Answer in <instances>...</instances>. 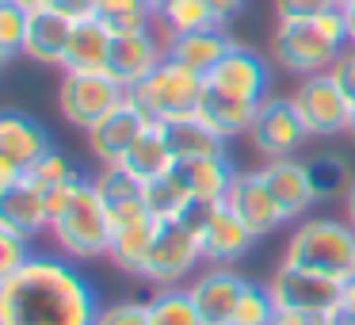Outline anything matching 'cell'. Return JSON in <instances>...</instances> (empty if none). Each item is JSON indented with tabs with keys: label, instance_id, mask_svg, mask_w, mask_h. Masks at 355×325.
<instances>
[{
	"label": "cell",
	"instance_id": "cell-1",
	"mask_svg": "<svg viewBox=\"0 0 355 325\" xmlns=\"http://www.w3.org/2000/svg\"><path fill=\"white\" fill-rule=\"evenodd\" d=\"M100 299L69 256H31L0 276V325H96Z\"/></svg>",
	"mask_w": 355,
	"mask_h": 325
},
{
	"label": "cell",
	"instance_id": "cell-2",
	"mask_svg": "<svg viewBox=\"0 0 355 325\" xmlns=\"http://www.w3.org/2000/svg\"><path fill=\"white\" fill-rule=\"evenodd\" d=\"M340 50H347L344 4L309 19H283L271 31V62L298 81L313 77V73H329Z\"/></svg>",
	"mask_w": 355,
	"mask_h": 325
},
{
	"label": "cell",
	"instance_id": "cell-3",
	"mask_svg": "<svg viewBox=\"0 0 355 325\" xmlns=\"http://www.w3.org/2000/svg\"><path fill=\"white\" fill-rule=\"evenodd\" d=\"M283 260L344 283L355 276V226L332 215H306L302 222H294L283 245Z\"/></svg>",
	"mask_w": 355,
	"mask_h": 325
},
{
	"label": "cell",
	"instance_id": "cell-4",
	"mask_svg": "<svg viewBox=\"0 0 355 325\" xmlns=\"http://www.w3.org/2000/svg\"><path fill=\"white\" fill-rule=\"evenodd\" d=\"M199 96H202V77L187 65L164 58L153 73H149L141 85L130 88V100L149 123H176V119H187L199 111Z\"/></svg>",
	"mask_w": 355,
	"mask_h": 325
},
{
	"label": "cell",
	"instance_id": "cell-5",
	"mask_svg": "<svg viewBox=\"0 0 355 325\" xmlns=\"http://www.w3.org/2000/svg\"><path fill=\"white\" fill-rule=\"evenodd\" d=\"M50 238H54V245L62 249V256H69V260H100V256H107L111 218H107V207H103L92 176L80 184L73 207L65 210L58 222H50Z\"/></svg>",
	"mask_w": 355,
	"mask_h": 325
},
{
	"label": "cell",
	"instance_id": "cell-6",
	"mask_svg": "<svg viewBox=\"0 0 355 325\" xmlns=\"http://www.w3.org/2000/svg\"><path fill=\"white\" fill-rule=\"evenodd\" d=\"M199 264H207L202 256V238L199 226L191 218H180V222H161L157 241L146 256V268L138 279H146L149 287H184V279H191L199 272Z\"/></svg>",
	"mask_w": 355,
	"mask_h": 325
},
{
	"label": "cell",
	"instance_id": "cell-7",
	"mask_svg": "<svg viewBox=\"0 0 355 325\" xmlns=\"http://www.w3.org/2000/svg\"><path fill=\"white\" fill-rule=\"evenodd\" d=\"M126 100V88L119 85L111 73H73L62 69V85H58V111L73 131H92L103 115Z\"/></svg>",
	"mask_w": 355,
	"mask_h": 325
},
{
	"label": "cell",
	"instance_id": "cell-8",
	"mask_svg": "<svg viewBox=\"0 0 355 325\" xmlns=\"http://www.w3.org/2000/svg\"><path fill=\"white\" fill-rule=\"evenodd\" d=\"M294 111L302 115L309 138H340V134H352V96L332 81V73H313V77H302L291 92Z\"/></svg>",
	"mask_w": 355,
	"mask_h": 325
},
{
	"label": "cell",
	"instance_id": "cell-9",
	"mask_svg": "<svg viewBox=\"0 0 355 325\" xmlns=\"http://www.w3.org/2000/svg\"><path fill=\"white\" fill-rule=\"evenodd\" d=\"M245 138L252 142V149L263 161H279V157H298L309 142V131H306V123H302V115L294 111L291 96L271 92L268 100L256 108V119H252Z\"/></svg>",
	"mask_w": 355,
	"mask_h": 325
},
{
	"label": "cell",
	"instance_id": "cell-10",
	"mask_svg": "<svg viewBox=\"0 0 355 325\" xmlns=\"http://www.w3.org/2000/svg\"><path fill=\"white\" fill-rule=\"evenodd\" d=\"M54 149L50 131L24 111L0 115V188L27 180V172Z\"/></svg>",
	"mask_w": 355,
	"mask_h": 325
},
{
	"label": "cell",
	"instance_id": "cell-11",
	"mask_svg": "<svg viewBox=\"0 0 355 325\" xmlns=\"http://www.w3.org/2000/svg\"><path fill=\"white\" fill-rule=\"evenodd\" d=\"M271 291L279 310H317V314H336L340 306V279L321 276V272L298 268L291 260H279L275 272L263 283Z\"/></svg>",
	"mask_w": 355,
	"mask_h": 325
},
{
	"label": "cell",
	"instance_id": "cell-12",
	"mask_svg": "<svg viewBox=\"0 0 355 325\" xmlns=\"http://www.w3.org/2000/svg\"><path fill=\"white\" fill-rule=\"evenodd\" d=\"M191 222L199 226L207 264H237L241 256L260 241L245 222H241L237 210L225 199L222 203H199V207L191 210Z\"/></svg>",
	"mask_w": 355,
	"mask_h": 325
},
{
	"label": "cell",
	"instance_id": "cell-13",
	"mask_svg": "<svg viewBox=\"0 0 355 325\" xmlns=\"http://www.w3.org/2000/svg\"><path fill=\"white\" fill-rule=\"evenodd\" d=\"M202 81H207L210 88H218V92H225V96H237V100H248V103H263L271 96V62L260 50H252V47L233 39L230 54H225Z\"/></svg>",
	"mask_w": 355,
	"mask_h": 325
},
{
	"label": "cell",
	"instance_id": "cell-14",
	"mask_svg": "<svg viewBox=\"0 0 355 325\" xmlns=\"http://www.w3.org/2000/svg\"><path fill=\"white\" fill-rule=\"evenodd\" d=\"M164 58H168V50H164V35L157 31V24L141 27V31H119L115 39H111L107 73L130 92V88L141 85Z\"/></svg>",
	"mask_w": 355,
	"mask_h": 325
},
{
	"label": "cell",
	"instance_id": "cell-15",
	"mask_svg": "<svg viewBox=\"0 0 355 325\" xmlns=\"http://www.w3.org/2000/svg\"><path fill=\"white\" fill-rule=\"evenodd\" d=\"M248 283L252 279H245L233 264H207L202 272L191 276L187 291H191V302L199 306L207 325H230L241 294L248 291Z\"/></svg>",
	"mask_w": 355,
	"mask_h": 325
},
{
	"label": "cell",
	"instance_id": "cell-16",
	"mask_svg": "<svg viewBox=\"0 0 355 325\" xmlns=\"http://www.w3.org/2000/svg\"><path fill=\"white\" fill-rule=\"evenodd\" d=\"M225 203L237 210V218L256 233V238H268V233L279 230V226L291 222V218H286V210L279 207V199L271 195V188L263 184L260 169H248V172L237 169V176H233V184H230Z\"/></svg>",
	"mask_w": 355,
	"mask_h": 325
},
{
	"label": "cell",
	"instance_id": "cell-17",
	"mask_svg": "<svg viewBox=\"0 0 355 325\" xmlns=\"http://www.w3.org/2000/svg\"><path fill=\"white\" fill-rule=\"evenodd\" d=\"M146 126H149V119L134 108L130 92H126V100L119 103L111 115H103L92 131H85V146H88V153H92V161L100 165V169L103 165H123L126 149L138 142V134L146 131Z\"/></svg>",
	"mask_w": 355,
	"mask_h": 325
},
{
	"label": "cell",
	"instance_id": "cell-18",
	"mask_svg": "<svg viewBox=\"0 0 355 325\" xmlns=\"http://www.w3.org/2000/svg\"><path fill=\"white\" fill-rule=\"evenodd\" d=\"M263 184L271 188V195L279 199V207L286 210L291 222H302L309 215L313 203H321L313 184V172H309V161L302 157H279V161H263L260 165Z\"/></svg>",
	"mask_w": 355,
	"mask_h": 325
},
{
	"label": "cell",
	"instance_id": "cell-19",
	"mask_svg": "<svg viewBox=\"0 0 355 325\" xmlns=\"http://www.w3.org/2000/svg\"><path fill=\"white\" fill-rule=\"evenodd\" d=\"M73 39V19L62 16L58 8H35L31 19H27V42L24 54L39 65H50V69H62L65 65V50H69Z\"/></svg>",
	"mask_w": 355,
	"mask_h": 325
},
{
	"label": "cell",
	"instance_id": "cell-20",
	"mask_svg": "<svg viewBox=\"0 0 355 325\" xmlns=\"http://www.w3.org/2000/svg\"><path fill=\"white\" fill-rule=\"evenodd\" d=\"M92 180H96V192H100L103 207H107L111 226H123V222H130V218L149 215L146 184H141L138 176H130L123 165H103Z\"/></svg>",
	"mask_w": 355,
	"mask_h": 325
},
{
	"label": "cell",
	"instance_id": "cell-21",
	"mask_svg": "<svg viewBox=\"0 0 355 325\" xmlns=\"http://www.w3.org/2000/svg\"><path fill=\"white\" fill-rule=\"evenodd\" d=\"M157 230H161V222H157L153 215H141V218H130V222H123V226H111L107 260L115 264L119 272H126V276H141L146 256L157 241Z\"/></svg>",
	"mask_w": 355,
	"mask_h": 325
},
{
	"label": "cell",
	"instance_id": "cell-22",
	"mask_svg": "<svg viewBox=\"0 0 355 325\" xmlns=\"http://www.w3.org/2000/svg\"><path fill=\"white\" fill-rule=\"evenodd\" d=\"M176 176L191 192L195 203H222L230 195V184L237 176V165L225 157H191V161H176Z\"/></svg>",
	"mask_w": 355,
	"mask_h": 325
},
{
	"label": "cell",
	"instance_id": "cell-23",
	"mask_svg": "<svg viewBox=\"0 0 355 325\" xmlns=\"http://www.w3.org/2000/svg\"><path fill=\"white\" fill-rule=\"evenodd\" d=\"M0 222L16 226L27 238H39V233H50V210H46V195L35 184L19 180V184L0 188Z\"/></svg>",
	"mask_w": 355,
	"mask_h": 325
},
{
	"label": "cell",
	"instance_id": "cell-24",
	"mask_svg": "<svg viewBox=\"0 0 355 325\" xmlns=\"http://www.w3.org/2000/svg\"><path fill=\"white\" fill-rule=\"evenodd\" d=\"M233 39L225 35V27H210V31H191V35H172L164 39V50H168L172 62L195 69L199 77H207L225 54H230Z\"/></svg>",
	"mask_w": 355,
	"mask_h": 325
},
{
	"label": "cell",
	"instance_id": "cell-25",
	"mask_svg": "<svg viewBox=\"0 0 355 325\" xmlns=\"http://www.w3.org/2000/svg\"><path fill=\"white\" fill-rule=\"evenodd\" d=\"M123 169L130 172V176H138L141 184H149V180H157V176H168V172L176 169V153H172L168 131H164L161 123H149L146 131L138 134V142L126 149Z\"/></svg>",
	"mask_w": 355,
	"mask_h": 325
},
{
	"label": "cell",
	"instance_id": "cell-26",
	"mask_svg": "<svg viewBox=\"0 0 355 325\" xmlns=\"http://www.w3.org/2000/svg\"><path fill=\"white\" fill-rule=\"evenodd\" d=\"M111 39L115 31L103 27L100 19H77L73 24V39L65 50V65L62 69L73 73H107V54H111Z\"/></svg>",
	"mask_w": 355,
	"mask_h": 325
},
{
	"label": "cell",
	"instance_id": "cell-27",
	"mask_svg": "<svg viewBox=\"0 0 355 325\" xmlns=\"http://www.w3.org/2000/svg\"><path fill=\"white\" fill-rule=\"evenodd\" d=\"M256 108H260V103L225 96V92H218V88H210L207 81H202V96H199V111H195V115L214 126L222 138L233 142V138H241V134H248V126H252V119H256Z\"/></svg>",
	"mask_w": 355,
	"mask_h": 325
},
{
	"label": "cell",
	"instance_id": "cell-28",
	"mask_svg": "<svg viewBox=\"0 0 355 325\" xmlns=\"http://www.w3.org/2000/svg\"><path fill=\"white\" fill-rule=\"evenodd\" d=\"M164 131H168L176 161H191V157H225L230 153V138H222V134H218L210 123H202L199 115L176 119V123H168Z\"/></svg>",
	"mask_w": 355,
	"mask_h": 325
},
{
	"label": "cell",
	"instance_id": "cell-29",
	"mask_svg": "<svg viewBox=\"0 0 355 325\" xmlns=\"http://www.w3.org/2000/svg\"><path fill=\"white\" fill-rule=\"evenodd\" d=\"M210 27H222V19H218L210 0H168L157 12V31L164 39H172V35H191V31H210Z\"/></svg>",
	"mask_w": 355,
	"mask_h": 325
},
{
	"label": "cell",
	"instance_id": "cell-30",
	"mask_svg": "<svg viewBox=\"0 0 355 325\" xmlns=\"http://www.w3.org/2000/svg\"><path fill=\"white\" fill-rule=\"evenodd\" d=\"M146 207L157 222H180V218H191V210L199 207V203L191 199V192H187L184 180L172 169L168 176H157L146 184Z\"/></svg>",
	"mask_w": 355,
	"mask_h": 325
},
{
	"label": "cell",
	"instance_id": "cell-31",
	"mask_svg": "<svg viewBox=\"0 0 355 325\" xmlns=\"http://www.w3.org/2000/svg\"><path fill=\"white\" fill-rule=\"evenodd\" d=\"M146 302H149L153 325H207L199 314V306L191 302V291H187V287H157Z\"/></svg>",
	"mask_w": 355,
	"mask_h": 325
},
{
	"label": "cell",
	"instance_id": "cell-32",
	"mask_svg": "<svg viewBox=\"0 0 355 325\" xmlns=\"http://www.w3.org/2000/svg\"><path fill=\"white\" fill-rule=\"evenodd\" d=\"M306 161H309V172H313L317 195H321V199H344V192L352 188V180H355L347 157L332 153V149H321V153L306 157Z\"/></svg>",
	"mask_w": 355,
	"mask_h": 325
},
{
	"label": "cell",
	"instance_id": "cell-33",
	"mask_svg": "<svg viewBox=\"0 0 355 325\" xmlns=\"http://www.w3.org/2000/svg\"><path fill=\"white\" fill-rule=\"evenodd\" d=\"M96 19L111 31H141V27L157 24V8L149 0H100L96 4Z\"/></svg>",
	"mask_w": 355,
	"mask_h": 325
},
{
	"label": "cell",
	"instance_id": "cell-34",
	"mask_svg": "<svg viewBox=\"0 0 355 325\" xmlns=\"http://www.w3.org/2000/svg\"><path fill=\"white\" fill-rule=\"evenodd\" d=\"M27 19H31V8H24L16 0H0V62H12L24 54Z\"/></svg>",
	"mask_w": 355,
	"mask_h": 325
},
{
	"label": "cell",
	"instance_id": "cell-35",
	"mask_svg": "<svg viewBox=\"0 0 355 325\" xmlns=\"http://www.w3.org/2000/svg\"><path fill=\"white\" fill-rule=\"evenodd\" d=\"M275 314H279V306H275V299H271L268 287L248 283V291L241 294V302H237V310H233V322L230 325H271V322H275Z\"/></svg>",
	"mask_w": 355,
	"mask_h": 325
},
{
	"label": "cell",
	"instance_id": "cell-36",
	"mask_svg": "<svg viewBox=\"0 0 355 325\" xmlns=\"http://www.w3.org/2000/svg\"><path fill=\"white\" fill-rule=\"evenodd\" d=\"M73 176H80L77 165H73L69 157L62 153V149H50V153L42 157V161L35 165L31 172H27V184H35L39 192H50V188L65 184V180H73Z\"/></svg>",
	"mask_w": 355,
	"mask_h": 325
},
{
	"label": "cell",
	"instance_id": "cell-37",
	"mask_svg": "<svg viewBox=\"0 0 355 325\" xmlns=\"http://www.w3.org/2000/svg\"><path fill=\"white\" fill-rule=\"evenodd\" d=\"M31 238L27 233H19L16 226L0 222V276H12V272H19L27 260H31Z\"/></svg>",
	"mask_w": 355,
	"mask_h": 325
},
{
	"label": "cell",
	"instance_id": "cell-38",
	"mask_svg": "<svg viewBox=\"0 0 355 325\" xmlns=\"http://www.w3.org/2000/svg\"><path fill=\"white\" fill-rule=\"evenodd\" d=\"M96 325H153V317H149V302H141V299L107 302V306H100Z\"/></svg>",
	"mask_w": 355,
	"mask_h": 325
},
{
	"label": "cell",
	"instance_id": "cell-39",
	"mask_svg": "<svg viewBox=\"0 0 355 325\" xmlns=\"http://www.w3.org/2000/svg\"><path fill=\"white\" fill-rule=\"evenodd\" d=\"M344 0H271V12H275V24L283 19H309V16H321L329 8H340Z\"/></svg>",
	"mask_w": 355,
	"mask_h": 325
},
{
	"label": "cell",
	"instance_id": "cell-40",
	"mask_svg": "<svg viewBox=\"0 0 355 325\" xmlns=\"http://www.w3.org/2000/svg\"><path fill=\"white\" fill-rule=\"evenodd\" d=\"M332 81H336L340 88H344L347 96H352V103H355V47H347V50H340V58L332 62Z\"/></svg>",
	"mask_w": 355,
	"mask_h": 325
},
{
	"label": "cell",
	"instance_id": "cell-41",
	"mask_svg": "<svg viewBox=\"0 0 355 325\" xmlns=\"http://www.w3.org/2000/svg\"><path fill=\"white\" fill-rule=\"evenodd\" d=\"M271 325H332V314H317V310H279Z\"/></svg>",
	"mask_w": 355,
	"mask_h": 325
},
{
	"label": "cell",
	"instance_id": "cell-42",
	"mask_svg": "<svg viewBox=\"0 0 355 325\" xmlns=\"http://www.w3.org/2000/svg\"><path fill=\"white\" fill-rule=\"evenodd\" d=\"M96 4H100V0H54L50 8H58L62 16H69L73 24H77V19H92L96 16Z\"/></svg>",
	"mask_w": 355,
	"mask_h": 325
},
{
	"label": "cell",
	"instance_id": "cell-43",
	"mask_svg": "<svg viewBox=\"0 0 355 325\" xmlns=\"http://www.w3.org/2000/svg\"><path fill=\"white\" fill-rule=\"evenodd\" d=\"M210 4H214V12H218V19H222V27H230L233 19L245 12L248 0H210Z\"/></svg>",
	"mask_w": 355,
	"mask_h": 325
},
{
	"label": "cell",
	"instance_id": "cell-44",
	"mask_svg": "<svg viewBox=\"0 0 355 325\" xmlns=\"http://www.w3.org/2000/svg\"><path fill=\"white\" fill-rule=\"evenodd\" d=\"M336 314H355V276L344 279V287H340V306Z\"/></svg>",
	"mask_w": 355,
	"mask_h": 325
},
{
	"label": "cell",
	"instance_id": "cell-45",
	"mask_svg": "<svg viewBox=\"0 0 355 325\" xmlns=\"http://www.w3.org/2000/svg\"><path fill=\"white\" fill-rule=\"evenodd\" d=\"M344 19H347V47H355V0H344Z\"/></svg>",
	"mask_w": 355,
	"mask_h": 325
},
{
	"label": "cell",
	"instance_id": "cell-46",
	"mask_svg": "<svg viewBox=\"0 0 355 325\" xmlns=\"http://www.w3.org/2000/svg\"><path fill=\"white\" fill-rule=\"evenodd\" d=\"M340 203H344V218L355 226V180H352V188L344 192V199H340Z\"/></svg>",
	"mask_w": 355,
	"mask_h": 325
},
{
	"label": "cell",
	"instance_id": "cell-47",
	"mask_svg": "<svg viewBox=\"0 0 355 325\" xmlns=\"http://www.w3.org/2000/svg\"><path fill=\"white\" fill-rule=\"evenodd\" d=\"M16 4H24V8H46V4H54V0H16Z\"/></svg>",
	"mask_w": 355,
	"mask_h": 325
},
{
	"label": "cell",
	"instance_id": "cell-48",
	"mask_svg": "<svg viewBox=\"0 0 355 325\" xmlns=\"http://www.w3.org/2000/svg\"><path fill=\"white\" fill-rule=\"evenodd\" d=\"M332 325H355V314H332Z\"/></svg>",
	"mask_w": 355,
	"mask_h": 325
},
{
	"label": "cell",
	"instance_id": "cell-49",
	"mask_svg": "<svg viewBox=\"0 0 355 325\" xmlns=\"http://www.w3.org/2000/svg\"><path fill=\"white\" fill-rule=\"evenodd\" d=\"M149 4H153V8H157V12H161V8H164V4H168V0H149Z\"/></svg>",
	"mask_w": 355,
	"mask_h": 325
},
{
	"label": "cell",
	"instance_id": "cell-50",
	"mask_svg": "<svg viewBox=\"0 0 355 325\" xmlns=\"http://www.w3.org/2000/svg\"><path fill=\"white\" fill-rule=\"evenodd\" d=\"M352 138H355V103H352Z\"/></svg>",
	"mask_w": 355,
	"mask_h": 325
}]
</instances>
